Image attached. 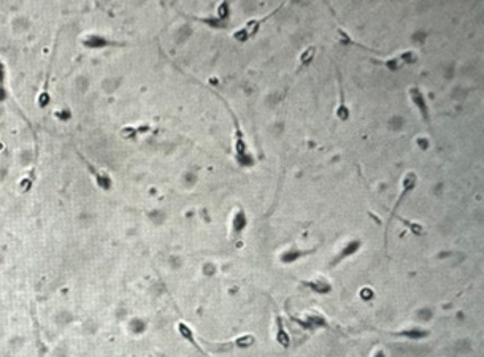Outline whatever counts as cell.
Returning <instances> with one entry per match:
<instances>
[{
  "mask_svg": "<svg viewBox=\"0 0 484 357\" xmlns=\"http://www.w3.org/2000/svg\"><path fill=\"white\" fill-rule=\"evenodd\" d=\"M392 335H403V337H411V338H421L429 335L427 330H421V329H414V330H402V332H391Z\"/></svg>",
  "mask_w": 484,
  "mask_h": 357,
  "instance_id": "obj_15",
  "label": "cell"
},
{
  "mask_svg": "<svg viewBox=\"0 0 484 357\" xmlns=\"http://www.w3.org/2000/svg\"><path fill=\"white\" fill-rule=\"evenodd\" d=\"M408 95H410V99H411V102H413V105L417 108V111L421 113V118H423V121L429 125V129L432 131V121H430V111H429V105H427V102H426V97H424V94L421 92V89L419 88H410V91H408Z\"/></svg>",
  "mask_w": 484,
  "mask_h": 357,
  "instance_id": "obj_4",
  "label": "cell"
},
{
  "mask_svg": "<svg viewBox=\"0 0 484 357\" xmlns=\"http://www.w3.org/2000/svg\"><path fill=\"white\" fill-rule=\"evenodd\" d=\"M246 213L243 208H237V212L232 218V224H230V241L234 245L240 246L241 245V234L246 229Z\"/></svg>",
  "mask_w": 484,
  "mask_h": 357,
  "instance_id": "obj_2",
  "label": "cell"
},
{
  "mask_svg": "<svg viewBox=\"0 0 484 357\" xmlns=\"http://www.w3.org/2000/svg\"><path fill=\"white\" fill-rule=\"evenodd\" d=\"M178 332H180V335L186 340L187 343H191L194 348H196L200 354H203V355H206V352L203 351V348H200V345L197 343V340H196V337H194V332H192V329L187 326V324H184V322H180L178 324Z\"/></svg>",
  "mask_w": 484,
  "mask_h": 357,
  "instance_id": "obj_10",
  "label": "cell"
},
{
  "mask_svg": "<svg viewBox=\"0 0 484 357\" xmlns=\"http://www.w3.org/2000/svg\"><path fill=\"white\" fill-rule=\"evenodd\" d=\"M416 181H417V176H416L414 173H407L405 176H403L402 192H400V196L397 197V200H395V203H394V208H392V212H391V218H389V224H391V221L397 216V212H398V208L402 206V202L405 200V197L414 189Z\"/></svg>",
  "mask_w": 484,
  "mask_h": 357,
  "instance_id": "obj_5",
  "label": "cell"
},
{
  "mask_svg": "<svg viewBox=\"0 0 484 357\" xmlns=\"http://www.w3.org/2000/svg\"><path fill=\"white\" fill-rule=\"evenodd\" d=\"M277 342H278L284 349H287L289 345H290V337H289V333L286 332V327H284V322H283V318H281V316L277 318Z\"/></svg>",
  "mask_w": 484,
  "mask_h": 357,
  "instance_id": "obj_11",
  "label": "cell"
},
{
  "mask_svg": "<svg viewBox=\"0 0 484 357\" xmlns=\"http://www.w3.org/2000/svg\"><path fill=\"white\" fill-rule=\"evenodd\" d=\"M314 249H310V251H302V249H289V251H284L283 254H281V261L284 262V264H290V262H294V261H297V259H300V257H303V256H306V254H310V253H313Z\"/></svg>",
  "mask_w": 484,
  "mask_h": 357,
  "instance_id": "obj_12",
  "label": "cell"
},
{
  "mask_svg": "<svg viewBox=\"0 0 484 357\" xmlns=\"http://www.w3.org/2000/svg\"><path fill=\"white\" fill-rule=\"evenodd\" d=\"M302 284L305 287H308L310 290H313L314 294H321V296H326L329 292H332V284H329L326 280H306V281H302Z\"/></svg>",
  "mask_w": 484,
  "mask_h": 357,
  "instance_id": "obj_9",
  "label": "cell"
},
{
  "mask_svg": "<svg viewBox=\"0 0 484 357\" xmlns=\"http://www.w3.org/2000/svg\"><path fill=\"white\" fill-rule=\"evenodd\" d=\"M336 116L342 121H346L349 118V110L345 103V92H343L342 83H340V105H338V110H336Z\"/></svg>",
  "mask_w": 484,
  "mask_h": 357,
  "instance_id": "obj_13",
  "label": "cell"
},
{
  "mask_svg": "<svg viewBox=\"0 0 484 357\" xmlns=\"http://www.w3.org/2000/svg\"><path fill=\"white\" fill-rule=\"evenodd\" d=\"M219 99L222 100V103H224L225 107H227L229 113L232 115V121H234V124H235V154H237L238 164H240V165H251L254 160H252V156H251V153H249V150H248V144H246L245 135H243V132H241V127H240L238 118H237L235 113L232 111V108L229 107V103L225 102L221 95H219Z\"/></svg>",
  "mask_w": 484,
  "mask_h": 357,
  "instance_id": "obj_1",
  "label": "cell"
},
{
  "mask_svg": "<svg viewBox=\"0 0 484 357\" xmlns=\"http://www.w3.org/2000/svg\"><path fill=\"white\" fill-rule=\"evenodd\" d=\"M229 13H230L229 4H227V2H222V4L219 5V8H218V14H216V16H218L221 21L227 23V21H229Z\"/></svg>",
  "mask_w": 484,
  "mask_h": 357,
  "instance_id": "obj_17",
  "label": "cell"
},
{
  "mask_svg": "<svg viewBox=\"0 0 484 357\" xmlns=\"http://www.w3.org/2000/svg\"><path fill=\"white\" fill-rule=\"evenodd\" d=\"M280 8H281V7H280ZM280 8H277L273 13H277ZM273 13H271V14H273ZM271 14H267V16H264V18H261V19H249L243 27H240L238 30L234 32V38H235L237 41H248L252 35L257 34V30H259V26H261L264 21H267Z\"/></svg>",
  "mask_w": 484,
  "mask_h": 357,
  "instance_id": "obj_3",
  "label": "cell"
},
{
  "mask_svg": "<svg viewBox=\"0 0 484 357\" xmlns=\"http://www.w3.org/2000/svg\"><path fill=\"white\" fill-rule=\"evenodd\" d=\"M403 224H405L407 227H410V230L413 232V234H416V235H421V234H424V230H423V225H419V224H413V222H410V221H407V219H400Z\"/></svg>",
  "mask_w": 484,
  "mask_h": 357,
  "instance_id": "obj_18",
  "label": "cell"
},
{
  "mask_svg": "<svg viewBox=\"0 0 484 357\" xmlns=\"http://www.w3.org/2000/svg\"><path fill=\"white\" fill-rule=\"evenodd\" d=\"M359 248H361V241L359 240H352V241H349V243H346V246L336 254V257L332 261V267H335V265H338L342 261H345V259H348L349 256H354L357 251H359Z\"/></svg>",
  "mask_w": 484,
  "mask_h": 357,
  "instance_id": "obj_8",
  "label": "cell"
},
{
  "mask_svg": "<svg viewBox=\"0 0 484 357\" xmlns=\"http://www.w3.org/2000/svg\"><path fill=\"white\" fill-rule=\"evenodd\" d=\"M199 21L208 24L209 27H215V29H222V27H225V24H227V23L221 21L218 16H213V18H199Z\"/></svg>",
  "mask_w": 484,
  "mask_h": 357,
  "instance_id": "obj_16",
  "label": "cell"
},
{
  "mask_svg": "<svg viewBox=\"0 0 484 357\" xmlns=\"http://www.w3.org/2000/svg\"><path fill=\"white\" fill-rule=\"evenodd\" d=\"M256 343V338L252 335H243V337H238L235 340L229 343H218L215 346L216 351H230V349H235V348H251L252 345Z\"/></svg>",
  "mask_w": 484,
  "mask_h": 357,
  "instance_id": "obj_6",
  "label": "cell"
},
{
  "mask_svg": "<svg viewBox=\"0 0 484 357\" xmlns=\"http://www.w3.org/2000/svg\"><path fill=\"white\" fill-rule=\"evenodd\" d=\"M373 357H386V354H384V351H383V349H378V351L373 354Z\"/></svg>",
  "mask_w": 484,
  "mask_h": 357,
  "instance_id": "obj_20",
  "label": "cell"
},
{
  "mask_svg": "<svg viewBox=\"0 0 484 357\" xmlns=\"http://www.w3.org/2000/svg\"><path fill=\"white\" fill-rule=\"evenodd\" d=\"M414 60H416L414 53H413V51H405V53L398 54L397 57L387 59V60H386V66H387V69H391V70H397V69H400V67H403V66H408V64H411V62H414Z\"/></svg>",
  "mask_w": 484,
  "mask_h": 357,
  "instance_id": "obj_7",
  "label": "cell"
},
{
  "mask_svg": "<svg viewBox=\"0 0 484 357\" xmlns=\"http://www.w3.org/2000/svg\"><path fill=\"white\" fill-rule=\"evenodd\" d=\"M361 297H362L364 300H372V299L375 297V294H373V290L370 289V287H362V289H361Z\"/></svg>",
  "mask_w": 484,
  "mask_h": 357,
  "instance_id": "obj_19",
  "label": "cell"
},
{
  "mask_svg": "<svg viewBox=\"0 0 484 357\" xmlns=\"http://www.w3.org/2000/svg\"><path fill=\"white\" fill-rule=\"evenodd\" d=\"M314 54H316V48H314V46L306 48V50H305V51L302 53V56H300V67H306V66H308V64L313 60Z\"/></svg>",
  "mask_w": 484,
  "mask_h": 357,
  "instance_id": "obj_14",
  "label": "cell"
}]
</instances>
